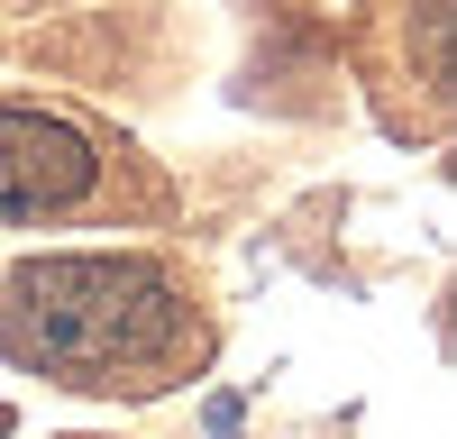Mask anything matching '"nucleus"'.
I'll return each instance as SVG.
<instances>
[{
    "mask_svg": "<svg viewBox=\"0 0 457 439\" xmlns=\"http://www.w3.org/2000/svg\"><path fill=\"white\" fill-rule=\"evenodd\" d=\"M183 339V302L146 256H37L10 275L0 348L55 385H129Z\"/></svg>",
    "mask_w": 457,
    "mask_h": 439,
    "instance_id": "nucleus-1",
    "label": "nucleus"
},
{
    "mask_svg": "<svg viewBox=\"0 0 457 439\" xmlns=\"http://www.w3.org/2000/svg\"><path fill=\"white\" fill-rule=\"evenodd\" d=\"M101 156L83 146V128L46 120V110H0V211H55L92 193Z\"/></svg>",
    "mask_w": 457,
    "mask_h": 439,
    "instance_id": "nucleus-2",
    "label": "nucleus"
},
{
    "mask_svg": "<svg viewBox=\"0 0 457 439\" xmlns=\"http://www.w3.org/2000/svg\"><path fill=\"white\" fill-rule=\"evenodd\" d=\"M0 439H10V402H0Z\"/></svg>",
    "mask_w": 457,
    "mask_h": 439,
    "instance_id": "nucleus-3",
    "label": "nucleus"
}]
</instances>
